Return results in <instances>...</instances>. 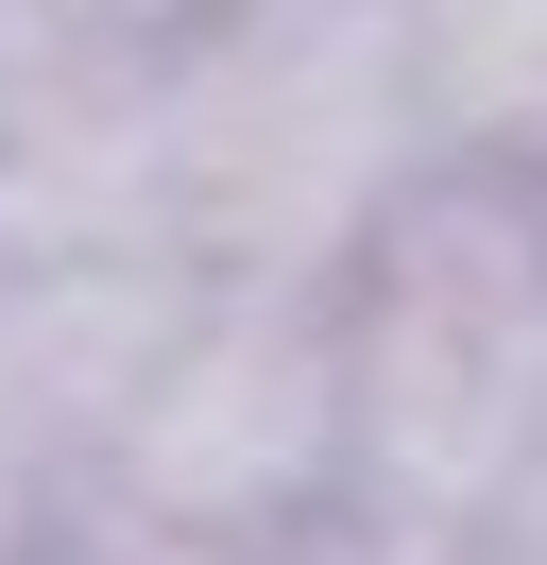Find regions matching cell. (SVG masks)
<instances>
[{"label":"cell","mask_w":547,"mask_h":565,"mask_svg":"<svg viewBox=\"0 0 547 565\" xmlns=\"http://www.w3.org/2000/svg\"><path fill=\"white\" fill-rule=\"evenodd\" d=\"M137 154L189 275L325 291L428 154L394 0H189V35H154L137 70Z\"/></svg>","instance_id":"1"},{"label":"cell","mask_w":547,"mask_h":565,"mask_svg":"<svg viewBox=\"0 0 547 565\" xmlns=\"http://www.w3.org/2000/svg\"><path fill=\"white\" fill-rule=\"evenodd\" d=\"M342 326V480L410 565L496 531L547 462V206L530 189H394L325 275Z\"/></svg>","instance_id":"2"},{"label":"cell","mask_w":547,"mask_h":565,"mask_svg":"<svg viewBox=\"0 0 547 565\" xmlns=\"http://www.w3.org/2000/svg\"><path fill=\"white\" fill-rule=\"evenodd\" d=\"M103 462H120V514L189 531V548H274L291 514H325L342 497V326H325V291L205 275Z\"/></svg>","instance_id":"3"},{"label":"cell","mask_w":547,"mask_h":565,"mask_svg":"<svg viewBox=\"0 0 547 565\" xmlns=\"http://www.w3.org/2000/svg\"><path fill=\"white\" fill-rule=\"evenodd\" d=\"M410 120L462 154H547V0H394Z\"/></svg>","instance_id":"4"},{"label":"cell","mask_w":547,"mask_h":565,"mask_svg":"<svg viewBox=\"0 0 547 565\" xmlns=\"http://www.w3.org/2000/svg\"><path fill=\"white\" fill-rule=\"evenodd\" d=\"M479 565H547V462L496 497V531H479Z\"/></svg>","instance_id":"5"}]
</instances>
